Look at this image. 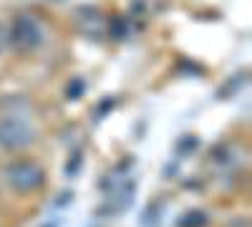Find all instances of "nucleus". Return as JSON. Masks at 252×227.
Returning a JSON list of instances; mask_svg holds the SVG:
<instances>
[{
    "label": "nucleus",
    "instance_id": "nucleus-1",
    "mask_svg": "<svg viewBox=\"0 0 252 227\" xmlns=\"http://www.w3.org/2000/svg\"><path fill=\"white\" fill-rule=\"evenodd\" d=\"M98 190L103 192V202L96 210L103 217H114L126 212L134 204V195H136V177H134V162L126 159L121 164H116L114 169H109V174L98 182Z\"/></svg>",
    "mask_w": 252,
    "mask_h": 227
},
{
    "label": "nucleus",
    "instance_id": "nucleus-2",
    "mask_svg": "<svg viewBox=\"0 0 252 227\" xmlns=\"http://www.w3.org/2000/svg\"><path fill=\"white\" fill-rule=\"evenodd\" d=\"M5 182L18 195H33L38 190H43L46 169L33 159H15L5 167Z\"/></svg>",
    "mask_w": 252,
    "mask_h": 227
},
{
    "label": "nucleus",
    "instance_id": "nucleus-3",
    "mask_svg": "<svg viewBox=\"0 0 252 227\" xmlns=\"http://www.w3.org/2000/svg\"><path fill=\"white\" fill-rule=\"evenodd\" d=\"M35 141V129L26 116H3L0 119V149L20 152Z\"/></svg>",
    "mask_w": 252,
    "mask_h": 227
},
{
    "label": "nucleus",
    "instance_id": "nucleus-4",
    "mask_svg": "<svg viewBox=\"0 0 252 227\" xmlns=\"http://www.w3.org/2000/svg\"><path fill=\"white\" fill-rule=\"evenodd\" d=\"M8 43H13L15 51H20V53H31L43 46V28H40V23L33 15L20 13V15H15L13 26L8 31Z\"/></svg>",
    "mask_w": 252,
    "mask_h": 227
},
{
    "label": "nucleus",
    "instance_id": "nucleus-5",
    "mask_svg": "<svg viewBox=\"0 0 252 227\" xmlns=\"http://www.w3.org/2000/svg\"><path fill=\"white\" fill-rule=\"evenodd\" d=\"M73 26L81 35H86L91 40H101L109 35V18L103 10L94 5H81L73 10Z\"/></svg>",
    "mask_w": 252,
    "mask_h": 227
},
{
    "label": "nucleus",
    "instance_id": "nucleus-6",
    "mask_svg": "<svg viewBox=\"0 0 252 227\" xmlns=\"http://www.w3.org/2000/svg\"><path fill=\"white\" fill-rule=\"evenodd\" d=\"M207 225H209V215L204 210H189L177 222V227H207Z\"/></svg>",
    "mask_w": 252,
    "mask_h": 227
},
{
    "label": "nucleus",
    "instance_id": "nucleus-7",
    "mask_svg": "<svg viewBox=\"0 0 252 227\" xmlns=\"http://www.w3.org/2000/svg\"><path fill=\"white\" fill-rule=\"evenodd\" d=\"M109 35L116 38V40H124V38H129V18H109Z\"/></svg>",
    "mask_w": 252,
    "mask_h": 227
},
{
    "label": "nucleus",
    "instance_id": "nucleus-8",
    "mask_svg": "<svg viewBox=\"0 0 252 227\" xmlns=\"http://www.w3.org/2000/svg\"><path fill=\"white\" fill-rule=\"evenodd\" d=\"M83 91H86V81H83L81 76H76V78H71V84H68V89H66V96H68L71 101H76V98L83 96Z\"/></svg>",
    "mask_w": 252,
    "mask_h": 227
},
{
    "label": "nucleus",
    "instance_id": "nucleus-9",
    "mask_svg": "<svg viewBox=\"0 0 252 227\" xmlns=\"http://www.w3.org/2000/svg\"><path fill=\"white\" fill-rule=\"evenodd\" d=\"M5 46H8V26L0 20V51H3Z\"/></svg>",
    "mask_w": 252,
    "mask_h": 227
},
{
    "label": "nucleus",
    "instance_id": "nucleus-10",
    "mask_svg": "<svg viewBox=\"0 0 252 227\" xmlns=\"http://www.w3.org/2000/svg\"><path fill=\"white\" fill-rule=\"evenodd\" d=\"M40 227H58V222H46V225H40Z\"/></svg>",
    "mask_w": 252,
    "mask_h": 227
},
{
    "label": "nucleus",
    "instance_id": "nucleus-11",
    "mask_svg": "<svg viewBox=\"0 0 252 227\" xmlns=\"http://www.w3.org/2000/svg\"><path fill=\"white\" fill-rule=\"evenodd\" d=\"M56 3H58V0H56Z\"/></svg>",
    "mask_w": 252,
    "mask_h": 227
}]
</instances>
